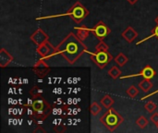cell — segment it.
<instances>
[{
	"label": "cell",
	"mask_w": 158,
	"mask_h": 133,
	"mask_svg": "<svg viewBox=\"0 0 158 133\" xmlns=\"http://www.w3.org/2000/svg\"><path fill=\"white\" fill-rule=\"evenodd\" d=\"M102 111L101 106L97 102H93L90 106V112L93 116H97Z\"/></svg>",
	"instance_id": "17"
},
{
	"label": "cell",
	"mask_w": 158,
	"mask_h": 133,
	"mask_svg": "<svg viewBox=\"0 0 158 133\" xmlns=\"http://www.w3.org/2000/svg\"><path fill=\"white\" fill-rule=\"evenodd\" d=\"M121 70L118 68V67H116V66H113L109 70H108V75L112 78V79H114V80H116V79H118V77H120V75H121Z\"/></svg>",
	"instance_id": "18"
},
{
	"label": "cell",
	"mask_w": 158,
	"mask_h": 133,
	"mask_svg": "<svg viewBox=\"0 0 158 133\" xmlns=\"http://www.w3.org/2000/svg\"><path fill=\"white\" fill-rule=\"evenodd\" d=\"M31 40L38 46L42 44H44V42L48 41L49 36L44 32V31H43L41 28H38L31 35Z\"/></svg>",
	"instance_id": "9"
},
{
	"label": "cell",
	"mask_w": 158,
	"mask_h": 133,
	"mask_svg": "<svg viewBox=\"0 0 158 133\" xmlns=\"http://www.w3.org/2000/svg\"><path fill=\"white\" fill-rule=\"evenodd\" d=\"M136 124L142 129V130H143V129H145L147 126H148V124H149V120L145 118V117H143V116H141L137 120H136Z\"/></svg>",
	"instance_id": "20"
},
{
	"label": "cell",
	"mask_w": 158,
	"mask_h": 133,
	"mask_svg": "<svg viewBox=\"0 0 158 133\" xmlns=\"http://www.w3.org/2000/svg\"><path fill=\"white\" fill-rule=\"evenodd\" d=\"M86 52L87 46L73 32H69L56 46V55H61L69 64H74Z\"/></svg>",
	"instance_id": "1"
},
{
	"label": "cell",
	"mask_w": 158,
	"mask_h": 133,
	"mask_svg": "<svg viewBox=\"0 0 158 133\" xmlns=\"http://www.w3.org/2000/svg\"><path fill=\"white\" fill-rule=\"evenodd\" d=\"M43 90L40 89L38 86H33L31 88V90H30V95L31 96V98H38V97H42L43 95Z\"/></svg>",
	"instance_id": "19"
},
{
	"label": "cell",
	"mask_w": 158,
	"mask_h": 133,
	"mask_svg": "<svg viewBox=\"0 0 158 133\" xmlns=\"http://www.w3.org/2000/svg\"><path fill=\"white\" fill-rule=\"evenodd\" d=\"M76 23H81L89 14V10L80 2H76L67 13Z\"/></svg>",
	"instance_id": "4"
},
{
	"label": "cell",
	"mask_w": 158,
	"mask_h": 133,
	"mask_svg": "<svg viewBox=\"0 0 158 133\" xmlns=\"http://www.w3.org/2000/svg\"><path fill=\"white\" fill-rule=\"evenodd\" d=\"M91 31L94 34V36L97 39L101 41L109 35V33L111 32V30L104 21L100 20L91 29Z\"/></svg>",
	"instance_id": "6"
},
{
	"label": "cell",
	"mask_w": 158,
	"mask_h": 133,
	"mask_svg": "<svg viewBox=\"0 0 158 133\" xmlns=\"http://www.w3.org/2000/svg\"><path fill=\"white\" fill-rule=\"evenodd\" d=\"M127 1H128L131 5H135L139 0H127Z\"/></svg>",
	"instance_id": "27"
},
{
	"label": "cell",
	"mask_w": 158,
	"mask_h": 133,
	"mask_svg": "<svg viewBox=\"0 0 158 133\" xmlns=\"http://www.w3.org/2000/svg\"><path fill=\"white\" fill-rule=\"evenodd\" d=\"M114 61H115L119 67H123V66L129 61V58H128L123 53H119V54L114 58Z\"/></svg>",
	"instance_id": "16"
},
{
	"label": "cell",
	"mask_w": 158,
	"mask_h": 133,
	"mask_svg": "<svg viewBox=\"0 0 158 133\" xmlns=\"http://www.w3.org/2000/svg\"><path fill=\"white\" fill-rule=\"evenodd\" d=\"M74 30L76 31V35L78 36V38L80 40H81L82 42H84L87 39V37L89 36V33L91 32V29H89L85 25L76 27V28H74Z\"/></svg>",
	"instance_id": "12"
},
{
	"label": "cell",
	"mask_w": 158,
	"mask_h": 133,
	"mask_svg": "<svg viewBox=\"0 0 158 133\" xmlns=\"http://www.w3.org/2000/svg\"><path fill=\"white\" fill-rule=\"evenodd\" d=\"M155 20H156V25H158V16L156 17V19H155Z\"/></svg>",
	"instance_id": "28"
},
{
	"label": "cell",
	"mask_w": 158,
	"mask_h": 133,
	"mask_svg": "<svg viewBox=\"0 0 158 133\" xmlns=\"http://www.w3.org/2000/svg\"><path fill=\"white\" fill-rule=\"evenodd\" d=\"M32 71L38 78H44L50 71V67L44 59H39L32 67Z\"/></svg>",
	"instance_id": "7"
},
{
	"label": "cell",
	"mask_w": 158,
	"mask_h": 133,
	"mask_svg": "<svg viewBox=\"0 0 158 133\" xmlns=\"http://www.w3.org/2000/svg\"><path fill=\"white\" fill-rule=\"evenodd\" d=\"M31 106L32 108L31 118L36 123H42L43 121H44L52 112V107L50 104L43 97L33 98Z\"/></svg>",
	"instance_id": "2"
},
{
	"label": "cell",
	"mask_w": 158,
	"mask_h": 133,
	"mask_svg": "<svg viewBox=\"0 0 158 133\" xmlns=\"http://www.w3.org/2000/svg\"><path fill=\"white\" fill-rule=\"evenodd\" d=\"M121 35L128 43H132L138 37V32L134 28H132L131 26H129L122 31Z\"/></svg>",
	"instance_id": "11"
},
{
	"label": "cell",
	"mask_w": 158,
	"mask_h": 133,
	"mask_svg": "<svg viewBox=\"0 0 158 133\" xmlns=\"http://www.w3.org/2000/svg\"><path fill=\"white\" fill-rule=\"evenodd\" d=\"M150 119H151V121L156 125V126H157L158 125V113L157 112H156V113H154L152 116H151V118H150Z\"/></svg>",
	"instance_id": "25"
},
{
	"label": "cell",
	"mask_w": 158,
	"mask_h": 133,
	"mask_svg": "<svg viewBox=\"0 0 158 133\" xmlns=\"http://www.w3.org/2000/svg\"><path fill=\"white\" fill-rule=\"evenodd\" d=\"M138 94H139V90L135 86H133V85L129 87L128 90H127V94L130 97H131V98H135L138 95Z\"/></svg>",
	"instance_id": "22"
},
{
	"label": "cell",
	"mask_w": 158,
	"mask_h": 133,
	"mask_svg": "<svg viewBox=\"0 0 158 133\" xmlns=\"http://www.w3.org/2000/svg\"><path fill=\"white\" fill-rule=\"evenodd\" d=\"M100 121L108 131H114L122 124V122L124 121V118L118 112H117V110L110 107L101 117Z\"/></svg>",
	"instance_id": "3"
},
{
	"label": "cell",
	"mask_w": 158,
	"mask_h": 133,
	"mask_svg": "<svg viewBox=\"0 0 158 133\" xmlns=\"http://www.w3.org/2000/svg\"><path fill=\"white\" fill-rule=\"evenodd\" d=\"M156 127H157V129H158V125H157V126H156Z\"/></svg>",
	"instance_id": "29"
},
{
	"label": "cell",
	"mask_w": 158,
	"mask_h": 133,
	"mask_svg": "<svg viewBox=\"0 0 158 133\" xmlns=\"http://www.w3.org/2000/svg\"><path fill=\"white\" fill-rule=\"evenodd\" d=\"M91 58L99 69H103L113 59V56L110 53H108V51H102L92 53Z\"/></svg>",
	"instance_id": "5"
},
{
	"label": "cell",
	"mask_w": 158,
	"mask_h": 133,
	"mask_svg": "<svg viewBox=\"0 0 158 133\" xmlns=\"http://www.w3.org/2000/svg\"><path fill=\"white\" fill-rule=\"evenodd\" d=\"M13 61V56L5 48L0 49V67L2 69L6 68Z\"/></svg>",
	"instance_id": "10"
},
{
	"label": "cell",
	"mask_w": 158,
	"mask_h": 133,
	"mask_svg": "<svg viewBox=\"0 0 158 133\" xmlns=\"http://www.w3.org/2000/svg\"><path fill=\"white\" fill-rule=\"evenodd\" d=\"M36 52L41 56V57H49L56 55V47H54L48 41L37 46Z\"/></svg>",
	"instance_id": "8"
},
{
	"label": "cell",
	"mask_w": 158,
	"mask_h": 133,
	"mask_svg": "<svg viewBox=\"0 0 158 133\" xmlns=\"http://www.w3.org/2000/svg\"><path fill=\"white\" fill-rule=\"evenodd\" d=\"M139 88H140L143 92L147 93V92H149V91L153 88V83L151 82L150 80L143 79V80L141 81V82L139 83Z\"/></svg>",
	"instance_id": "15"
},
{
	"label": "cell",
	"mask_w": 158,
	"mask_h": 133,
	"mask_svg": "<svg viewBox=\"0 0 158 133\" xmlns=\"http://www.w3.org/2000/svg\"><path fill=\"white\" fill-rule=\"evenodd\" d=\"M157 106L156 105V103H154L153 101H149L144 105V108L146 109V111H148L149 113H154L156 109Z\"/></svg>",
	"instance_id": "23"
},
{
	"label": "cell",
	"mask_w": 158,
	"mask_h": 133,
	"mask_svg": "<svg viewBox=\"0 0 158 133\" xmlns=\"http://www.w3.org/2000/svg\"><path fill=\"white\" fill-rule=\"evenodd\" d=\"M156 75V70H155L151 66H149V65H148V66L144 67V68L141 70L140 74L135 75V76H142V77H143V79L152 80Z\"/></svg>",
	"instance_id": "13"
},
{
	"label": "cell",
	"mask_w": 158,
	"mask_h": 133,
	"mask_svg": "<svg viewBox=\"0 0 158 133\" xmlns=\"http://www.w3.org/2000/svg\"><path fill=\"white\" fill-rule=\"evenodd\" d=\"M114 103H115L114 99H113L109 94H105V95L102 97L101 101H100V104H101L104 107H106V109L112 107V106L114 105Z\"/></svg>",
	"instance_id": "14"
},
{
	"label": "cell",
	"mask_w": 158,
	"mask_h": 133,
	"mask_svg": "<svg viewBox=\"0 0 158 133\" xmlns=\"http://www.w3.org/2000/svg\"><path fill=\"white\" fill-rule=\"evenodd\" d=\"M151 37H156V38H157V40H158V25H156V26L153 29V31H152V34H151L150 36L146 37V38H145V40L150 39ZM145 40H143V41H145ZM143 41H141V42L137 43V44H141L142 42H143Z\"/></svg>",
	"instance_id": "24"
},
{
	"label": "cell",
	"mask_w": 158,
	"mask_h": 133,
	"mask_svg": "<svg viewBox=\"0 0 158 133\" xmlns=\"http://www.w3.org/2000/svg\"><path fill=\"white\" fill-rule=\"evenodd\" d=\"M109 47L108 45L104 42V40H101L95 46V51L96 52H102V51H108Z\"/></svg>",
	"instance_id": "21"
},
{
	"label": "cell",
	"mask_w": 158,
	"mask_h": 133,
	"mask_svg": "<svg viewBox=\"0 0 158 133\" xmlns=\"http://www.w3.org/2000/svg\"><path fill=\"white\" fill-rule=\"evenodd\" d=\"M54 129H55V131H56V132H63L65 130H66V127H65V125H56V126H55L54 127Z\"/></svg>",
	"instance_id": "26"
}]
</instances>
